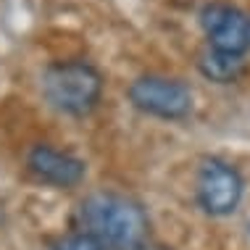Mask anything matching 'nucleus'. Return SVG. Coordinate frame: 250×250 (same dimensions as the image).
<instances>
[{
    "label": "nucleus",
    "instance_id": "1",
    "mask_svg": "<svg viewBox=\"0 0 250 250\" xmlns=\"http://www.w3.org/2000/svg\"><path fill=\"white\" fill-rule=\"evenodd\" d=\"M84 232L111 250H140L147 245L150 221L140 203L116 192H98L82 203Z\"/></svg>",
    "mask_w": 250,
    "mask_h": 250
},
{
    "label": "nucleus",
    "instance_id": "2",
    "mask_svg": "<svg viewBox=\"0 0 250 250\" xmlns=\"http://www.w3.org/2000/svg\"><path fill=\"white\" fill-rule=\"evenodd\" d=\"M42 92L56 111L84 116L100 103L103 77L87 61H58L42 74Z\"/></svg>",
    "mask_w": 250,
    "mask_h": 250
},
{
    "label": "nucleus",
    "instance_id": "3",
    "mask_svg": "<svg viewBox=\"0 0 250 250\" xmlns=\"http://www.w3.org/2000/svg\"><path fill=\"white\" fill-rule=\"evenodd\" d=\"M129 100L147 116L155 119H185L192 111V90L179 79L168 77H140L129 87Z\"/></svg>",
    "mask_w": 250,
    "mask_h": 250
},
{
    "label": "nucleus",
    "instance_id": "4",
    "mask_svg": "<svg viewBox=\"0 0 250 250\" xmlns=\"http://www.w3.org/2000/svg\"><path fill=\"white\" fill-rule=\"evenodd\" d=\"M195 192H198V203L206 213L229 216L237 211L242 192H245V182L232 164L221 158H206L198 171Z\"/></svg>",
    "mask_w": 250,
    "mask_h": 250
},
{
    "label": "nucleus",
    "instance_id": "5",
    "mask_svg": "<svg viewBox=\"0 0 250 250\" xmlns=\"http://www.w3.org/2000/svg\"><path fill=\"white\" fill-rule=\"evenodd\" d=\"M200 26L206 32L211 50L242 56L250 45V19L234 5L211 3L200 11Z\"/></svg>",
    "mask_w": 250,
    "mask_h": 250
},
{
    "label": "nucleus",
    "instance_id": "6",
    "mask_svg": "<svg viewBox=\"0 0 250 250\" xmlns=\"http://www.w3.org/2000/svg\"><path fill=\"white\" fill-rule=\"evenodd\" d=\"M26 166L35 174V179L45 182L50 187H63V190L77 187L87 174V166L82 158H77L71 153H63L58 147H50V145L32 147L29 158H26Z\"/></svg>",
    "mask_w": 250,
    "mask_h": 250
},
{
    "label": "nucleus",
    "instance_id": "7",
    "mask_svg": "<svg viewBox=\"0 0 250 250\" xmlns=\"http://www.w3.org/2000/svg\"><path fill=\"white\" fill-rule=\"evenodd\" d=\"M200 66V74L211 82H219V84H229L242 74L245 69V61L242 56H232V53H221V50H206L198 61Z\"/></svg>",
    "mask_w": 250,
    "mask_h": 250
},
{
    "label": "nucleus",
    "instance_id": "8",
    "mask_svg": "<svg viewBox=\"0 0 250 250\" xmlns=\"http://www.w3.org/2000/svg\"><path fill=\"white\" fill-rule=\"evenodd\" d=\"M56 250H105V248L90 232H77V234H69V237L61 240L56 245Z\"/></svg>",
    "mask_w": 250,
    "mask_h": 250
},
{
    "label": "nucleus",
    "instance_id": "9",
    "mask_svg": "<svg viewBox=\"0 0 250 250\" xmlns=\"http://www.w3.org/2000/svg\"><path fill=\"white\" fill-rule=\"evenodd\" d=\"M140 250H168V248H161V245H143Z\"/></svg>",
    "mask_w": 250,
    "mask_h": 250
}]
</instances>
